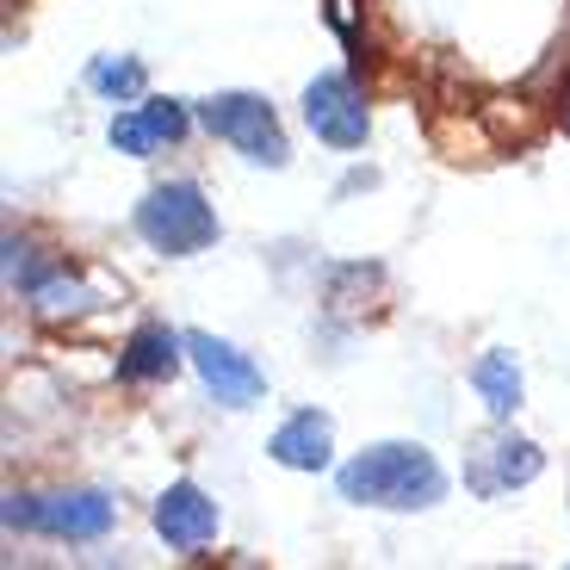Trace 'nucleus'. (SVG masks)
<instances>
[{"instance_id":"obj_1","label":"nucleus","mask_w":570,"mask_h":570,"mask_svg":"<svg viewBox=\"0 0 570 570\" xmlns=\"http://www.w3.org/2000/svg\"><path fill=\"white\" fill-rule=\"evenodd\" d=\"M328 478H335V502L372 509V514H434L453 497V471L441 465V453L428 441H410V434L366 441Z\"/></svg>"},{"instance_id":"obj_2","label":"nucleus","mask_w":570,"mask_h":570,"mask_svg":"<svg viewBox=\"0 0 570 570\" xmlns=\"http://www.w3.org/2000/svg\"><path fill=\"white\" fill-rule=\"evenodd\" d=\"M130 229L161 261H199L224 243V217L193 174H168V180L142 186L137 205H130Z\"/></svg>"},{"instance_id":"obj_3","label":"nucleus","mask_w":570,"mask_h":570,"mask_svg":"<svg viewBox=\"0 0 570 570\" xmlns=\"http://www.w3.org/2000/svg\"><path fill=\"white\" fill-rule=\"evenodd\" d=\"M0 528L50 546H100L118 533V497L106 484H62V490H7Z\"/></svg>"},{"instance_id":"obj_4","label":"nucleus","mask_w":570,"mask_h":570,"mask_svg":"<svg viewBox=\"0 0 570 570\" xmlns=\"http://www.w3.org/2000/svg\"><path fill=\"white\" fill-rule=\"evenodd\" d=\"M199 130L212 142H224L243 168H261V174L292 168V130H285L279 106L267 94H255V87H217V94H205Z\"/></svg>"},{"instance_id":"obj_5","label":"nucleus","mask_w":570,"mask_h":570,"mask_svg":"<svg viewBox=\"0 0 570 570\" xmlns=\"http://www.w3.org/2000/svg\"><path fill=\"white\" fill-rule=\"evenodd\" d=\"M546 478V446L533 434H521L514 422L478 428L459 453V484L478 502H509L514 490H533Z\"/></svg>"},{"instance_id":"obj_6","label":"nucleus","mask_w":570,"mask_h":570,"mask_svg":"<svg viewBox=\"0 0 570 570\" xmlns=\"http://www.w3.org/2000/svg\"><path fill=\"white\" fill-rule=\"evenodd\" d=\"M298 118L328 156H360L372 142V106H366V87H360L354 69H316L311 81L298 87Z\"/></svg>"},{"instance_id":"obj_7","label":"nucleus","mask_w":570,"mask_h":570,"mask_svg":"<svg viewBox=\"0 0 570 570\" xmlns=\"http://www.w3.org/2000/svg\"><path fill=\"white\" fill-rule=\"evenodd\" d=\"M186 366H193V379H199L205 403H217V410H229V415L267 403V391H273L267 366H261L243 342L217 335V328H186Z\"/></svg>"},{"instance_id":"obj_8","label":"nucleus","mask_w":570,"mask_h":570,"mask_svg":"<svg viewBox=\"0 0 570 570\" xmlns=\"http://www.w3.org/2000/svg\"><path fill=\"white\" fill-rule=\"evenodd\" d=\"M149 528H156V540L168 546L174 558H205L217 546V533H224V509H217V497L199 478H174V484L149 502Z\"/></svg>"},{"instance_id":"obj_9","label":"nucleus","mask_w":570,"mask_h":570,"mask_svg":"<svg viewBox=\"0 0 570 570\" xmlns=\"http://www.w3.org/2000/svg\"><path fill=\"white\" fill-rule=\"evenodd\" d=\"M267 465L279 471H298V478H323V471L342 465V446H335V415L323 403H298V410H285L279 422L267 428Z\"/></svg>"},{"instance_id":"obj_10","label":"nucleus","mask_w":570,"mask_h":570,"mask_svg":"<svg viewBox=\"0 0 570 570\" xmlns=\"http://www.w3.org/2000/svg\"><path fill=\"white\" fill-rule=\"evenodd\" d=\"M180 372H193L186 366V328L161 323V316H142V323L125 335L118 360H112V379L118 385H137V391L174 385Z\"/></svg>"},{"instance_id":"obj_11","label":"nucleus","mask_w":570,"mask_h":570,"mask_svg":"<svg viewBox=\"0 0 570 570\" xmlns=\"http://www.w3.org/2000/svg\"><path fill=\"white\" fill-rule=\"evenodd\" d=\"M465 385H471V397L484 403L490 422H514V415L528 410V360L514 354V347L490 342L484 354L465 366Z\"/></svg>"},{"instance_id":"obj_12","label":"nucleus","mask_w":570,"mask_h":570,"mask_svg":"<svg viewBox=\"0 0 570 570\" xmlns=\"http://www.w3.org/2000/svg\"><path fill=\"white\" fill-rule=\"evenodd\" d=\"M26 311L31 316H43V323H69V316H94V311H106V292L87 273H75V267H57L50 279H38L26 292Z\"/></svg>"},{"instance_id":"obj_13","label":"nucleus","mask_w":570,"mask_h":570,"mask_svg":"<svg viewBox=\"0 0 570 570\" xmlns=\"http://www.w3.org/2000/svg\"><path fill=\"white\" fill-rule=\"evenodd\" d=\"M81 87L106 106H137L149 94V62L130 57V50H100V57H87Z\"/></svg>"},{"instance_id":"obj_14","label":"nucleus","mask_w":570,"mask_h":570,"mask_svg":"<svg viewBox=\"0 0 570 570\" xmlns=\"http://www.w3.org/2000/svg\"><path fill=\"white\" fill-rule=\"evenodd\" d=\"M316 285H323L328 311H347V304L372 298V292L385 285V261H323V267H316Z\"/></svg>"},{"instance_id":"obj_15","label":"nucleus","mask_w":570,"mask_h":570,"mask_svg":"<svg viewBox=\"0 0 570 570\" xmlns=\"http://www.w3.org/2000/svg\"><path fill=\"white\" fill-rule=\"evenodd\" d=\"M137 106H142V118H149L161 149H180V142L199 130V100H180V94H156V87H149Z\"/></svg>"},{"instance_id":"obj_16","label":"nucleus","mask_w":570,"mask_h":570,"mask_svg":"<svg viewBox=\"0 0 570 570\" xmlns=\"http://www.w3.org/2000/svg\"><path fill=\"white\" fill-rule=\"evenodd\" d=\"M106 149L125 161H156L161 142L156 130H149V118H142V106H112V118H106Z\"/></svg>"},{"instance_id":"obj_17","label":"nucleus","mask_w":570,"mask_h":570,"mask_svg":"<svg viewBox=\"0 0 570 570\" xmlns=\"http://www.w3.org/2000/svg\"><path fill=\"white\" fill-rule=\"evenodd\" d=\"M57 267H62V261H57V255H43V248L31 243V236H19V229L7 236V285H13L19 298H26V292H31L38 279H50Z\"/></svg>"},{"instance_id":"obj_18","label":"nucleus","mask_w":570,"mask_h":570,"mask_svg":"<svg viewBox=\"0 0 570 570\" xmlns=\"http://www.w3.org/2000/svg\"><path fill=\"white\" fill-rule=\"evenodd\" d=\"M323 19H328V31H335V38H342L347 50L360 43V26H354V0H323Z\"/></svg>"},{"instance_id":"obj_19","label":"nucleus","mask_w":570,"mask_h":570,"mask_svg":"<svg viewBox=\"0 0 570 570\" xmlns=\"http://www.w3.org/2000/svg\"><path fill=\"white\" fill-rule=\"evenodd\" d=\"M372 186H379V168H366V161H360V168H347L342 180H335V193H328V199L342 205V199H354V193H372Z\"/></svg>"}]
</instances>
